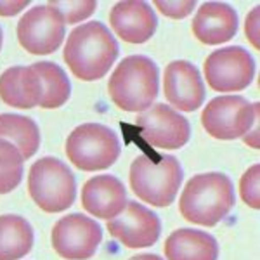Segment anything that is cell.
Masks as SVG:
<instances>
[{"mask_svg": "<svg viewBox=\"0 0 260 260\" xmlns=\"http://www.w3.org/2000/svg\"><path fill=\"white\" fill-rule=\"evenodd\" d=\"M118 42L99 21L77 26L64 45V61L83 82L103 78L118 57Z\"/></svg>", "mask_w": 260, "mask_h": 260, "instance_id": "6da1fadb", "label": "cell"}, {"mask_svg": "<svg viewBox=\"0 0 260 260\" xmlns=\"http://www.w3.org/2000/svg\"><path fill=\"white\" fill-rule=\"evenodd\" d=\"M236 203L234 186L225 174L208 172L194 175L186 184L179 201L180 215L191 224L217 225Z\"/></svg>", "mask_w": 260, "mask_h": 260, "instance_id": "7a4b0ae2", "label": "cell"}, {"mask_svg": "<svg viewBox=\"0 0 260 260\" xmlns=\"http://www.w3.org/2000/svg\"><path fill=\"white\" fill-rule=\"evenodd\" d=\"M110 98L120 110L139 113L153 106L158 95V66L146 56H128L108 82Z\"/></svg>", "mask_w": 260, "mask_h": 260, "instance_id": "3957f363", "label": "cell"}, {"mask_svg": "<svg viewBox=\"0 0 260 260\" xmlns=\"http://www.w3.org/2000/svg\"><path fill=\"white\" fill-rule=\"evenodd\" d=\"M184 172L175 156L141 154L130 165V187L134 194L153 207H169L182 184Z\"/></svg>", "mask_w": 260, "mask_h": 260, "instance_id": "277c9868", "label": "cell"}, {"mask_svg": "<svg viewBox=\"0 0 260 260\" xmlns=\"http://www.w3.org/2000/svg\"><path fill=\"white\" fill-rule=\"evenodd\" d=\"M28 191L35 205L47 213L68 210L77 196V182L70 167L52 156L40 158L30 169Z\"/></svg>", "mask_w": 260, "mask_h": 260, "instance_id": "5b68a950", "label": "cell"}, {"mask_svg": "<svg viewBox=\"0 0 260 260\" xmlns=\"http://www.w3.org/2000/svg\"><path fill=\"white\" fill-rule=\"evenodd\" d=\"M66 156L85 172L110 169L120 156V141L106 125L83 123L66 139Z\"/></svg>", "mask_w": 260, "mask_h": 260, "instance_id": "8992f818", "label": "cell"}, {"mask_svg": "<svg viewBox=\"0 0 260 260\" xmlns=\"http://www.w3.org/2000/svg\"><path fill=\"white\" fill-rule=\"evenodd\" d=\"M260 116V104L241 95H220L212 99L201 113L203 128L213 139H240Z\"/></svg>", "mask_w": 260, "mask_h": 260, "instance_id": "52a82bcc", "label": "cell"}, {"mask_svg": "<svg viewBox=\"0 0 260 260\" xmlns=\"http://www.w3.org/2000/svg\"><path fill=\"white\" fill-rule=\"evenodd\" d=\"M205 78L217 92H240L250 85L255 75V61L240 45L213 50L205 61Z\"/></svg>", "mask_w": 260, "mask_h": 260, "instance_id": "ba28073f", "label": "cell"}, {"mask_svg": "<svg viewBox=\"0 0 260 260\" xmlns=\"http://www.w3.org/2000/svg\"><path fill=\"white\" fill-rule=\"evenodd\" d=\"M18 40L21 47L35 56L52 54L64 40V21L49 4L37 6L19 19Z\"/></svg>", "mask_w": 260, "mask_h": 260, "instance_id": "9c48e42d", "label": "cell"}, {"mask_svg": "<svg viewBox=\"0 0 260 260\" xmlns=\"http://www.w3.org/2000/svg\"><path fill=\"white\" fill-rule=\"evenodd\" d=\"M52 246L66 260H87L98 251L103 240V229L94 219L71 213L62 217L52 228Z\"/></svg>", "mask_w": 260, "mask_h": 260, "instance_id": "30bf717a", "label": "cell"}, {"mask_svg": "<svg viewBox=\"0 0 260 260\" xmlns=\"http://www.w3.org/2000/svg\"><path fill=\"white\" fill-rule=\"evenodd\" d=\"M136 127L148 144L161 149H179L191 137L189 121L167 104H154L142 111Z\"/></svg>", "mask_w": 260, "mask_h": 260, "instance_id": "8fae6325", "label": "cell"}, {"mask_svg": "<svg viewBox=\"0 0 260 260\" xmlns=\"http://www.w3.org/2000/svg\"><path fill=\"white\" fill-rule=\"evenodd\" d=\"M108 231L127 248H148L160 238L161 224L153 210L130 201L118 217L108 220Z\"/></svg>", "mask_w": 260, "mask_h": 260, "instance_id": "7c38bea8", "label": "cell"}, {"mask_svg": "<svg viewBox=\"0 0 260 260\" xmlns=\"http://www.w3.org/2000/svg\"><path fill=\"white\" fill-rule=\"evenodd\" d=\"M165 98L180 111H196L205 101V83L189 61H172L163 78Z\"/></svg>", "mask_w": 260, "mask_h": 260, "instance_id": "4fadbf2b", "label": "cell"}, {"mask_svg": "<svg viewBox=\"0 0 260 260\" xmlns=\"http://www.w3.org/2000/svg\"><path fill=\"white\" fill-rule=\"evenodd\" d=\"M110 23L116 35L128 44H144L154 35L158 19L148 2H118L110 12Z\"/></svg>", "mask_w": 260, "mask_h": 260, "instance_id": "5bb4252c", "label": "cell"}, {"mask_svg": "<svg viewBox=\"0 0 260 260\" xmlns=\"http://www.w3.org/2000/svg\"><path fill=\"white\" fill-rule=\"evenodd\" d=\"M82 205L90 215L111 220L127 207V191L113 175H98L83 184Z\"/></svg>", "mask_w": 260, "mask_h": 260, "instance_id": "9a60e30c", "label": "cell"}, {"mask_svg": "<svg viewBox=\"0 0 260 260\" xmlns=\"http://www.w3.org/2000/svg\"><path fill=\"white\" fill-rule=\"evenodd\" d=\"M192 33L201 44L219 45L238 33V14L228 4L205 2L192 21Z\"/></svg>", "mask_w": 260, "mask_h": 260, "instance_id": "2e32d148", "label": "cell"}, {"mask_svg": "<svg viewBox=\"0 0 260 260\" xmlns=\"http://www.w3.org/2000/svg\"><path fill=\"white\" fill-rule=\"evenodd\" d=\"M0 99L21 110L40 106L42 82L37 71L31 66H14L4 71L0 75Z\"/></svg>", "mask_w": 260, "mask_h": 260, "instance_id": "e0dca14e", "label": "cell"}, {"mask_svg": "<svg viewBox=\"0 0 260 260\" xmlns=\"http://www.w3.org/2000/svg\"><path fill=\"white\" fill-rule=\"evenodd\" d=\"M167 260H217L219 245L208 233L196 229H177L165 241Z\"/></svg>", "mask_w": 260, "mask_h": 260, "instance_id": "ac0fdd59", "label": "cell"}, {"mask_svg": "<svg viewBox=\"0 0 260 260\" xmlns=\"http://www.w3.org/2000/svg\"><path fill=\"white\" fill-rule=\"evenodd\" d=\"M33 248V229L19 215H0V260H19Z\"/></svg>", "mask_w": 260, "mask_h": 260, "instance_id": "d6986e66", "label": "cell"}, {"mask_svg": "<svg viewBox=\"0 0 260 260\" xmlns=\"http://www.w3.org/2000/svg\"><path fill=\"white\" fill-rule=\"evenodd\" d=\"M0 139L14 144L21 156L28 160L40 148V130L31 118L6 113L0 115Z\"/></svg>", "mask_w": 260, "mask_h": 260, "instance_id": "ffe728a7", "label": "cell"}, {"mask_svg": "<svg viewBox=\"0 0 260 260\" xmlns=\"http://www.w3.org/2000/svg\"><path fill=\"white\" fill-rule=\"evenodd\" d=\"M42 82V99L40 106L45 110L61 108L71 95V83L66 77L64 70L56 62L40 61L31 64Z\"/></svg>", "mask_w": 260, "mask_h": 260, "instance_id": "44dd1931", "label": "cell"}, {"mask_svg": "<svg viewBox=\"0 0 260 260\" xmlns=\"http://www.w3.org/2000/svg\"><path fill=\"white\" fill-rule=\"evenodd\" d=\"M23 161L19 149L9 141L0 139V194L14 191L23 179Z\"/></svg>", "mask_w": 260, "mask_h": 260, "instance_id": "7402d4cb", "label": "cell"}, {"mask_svg": "<svg viewBox=\"0 0 260 260\" xmlns=\"http://www.w3.org/2000/svg\"><path fill=\"white\" fill-rule=\"evenodd\" d=\"M50 7H54L61 14L64 24H75L87 19L94 14L98 4L92 0H78V2H64V0H50Z\"/></svg>", "mask_w": 260, "mask_h": 260, "instance_id": "603a6c76", "label": "cell"}, {"mask_svg": "<svg viewBox=\"0 0 260 260\" xmlns=\"http://www.w3.org/2000/svg\"><path fill=\"white\" fill-rule=\"evenodd\" d=\"M260 165L255 163L251 165L248 170L243 174V177L240 180V194L241 200L248 205L253 210L260 208Z\"/></svg>", "mask_w": 260, "mask_h": 260, "instance_id": "cb8c5ba5", "label": "cell"}, {"mask_svg": "<svg viewBox=\"0 0 260 260\" xmlns=\"http://www.w3.org/2000/svg\"><path fill=\"white\" fill-rule=\"evenodd\" d=\"M154 6H156V9L161 12V14L169 16V18H174V19H182L186 18V16H189L192 11H194L196 7V2H154Z\"/></svg>", "mask_w": 260, "mask_h": 260, "instance_id": "d4e9b609", "label": "cell"}, {"mask_svg": "<svg viewBox=\"0 0 260 260\" xmlns=\"http://www.w3.org/2000/svg\"><path fill=\"white\" fill-rule=\"evenodd\" d=\"M258 7H255L253 11L246 16L245 21V33H246V39L255 49H258Z\"/></svg>", "mask_w": 260, "mask_h": 260, "instance_id": "484cf974", "label": "cell"}, {"mask_svg": "<svg viewBox=\"0 0 260 260\" xmlns=\"http://www.w3.org/2000/svg\"><path fill=\"white\" fill-rule=\"evenodd\" d=\"M28 2L26 0H21V2H14V0H0V16H16L19 11L26 9Z\"/></svg>", "mask_w": 260, "mask_h": 260, "instance_id": "4316f807", "label": "cell"}, {"mask_svg": "<svg viewBox=\"0 0 260 260\" xmlns=\"http://www.w3.org/2000/svg\"><path fill=\"white\" fill-rule=\"evenodd\" d=\"M130 260H163L160 255H154V253H141V255H136Z\"/></svg>", "mask_w": 260, "mask_h": 260, "instance_id": "83f0119b", "label": "cell"}, {"mask_svg": "<svg viewBox=\"0 0 260 260\" xmlns=\"http://www.w3.org/2000/svg\"><path fill=\"white\" fill-rule=\"evenodd\" d=\"M2 39H4V35H2V28H0V49H2Z\"/></svg>", "mask_w": 260, "mask_h": 260, "instance_id": "f1b7e54d", "label": "cell"}]
</instances>
